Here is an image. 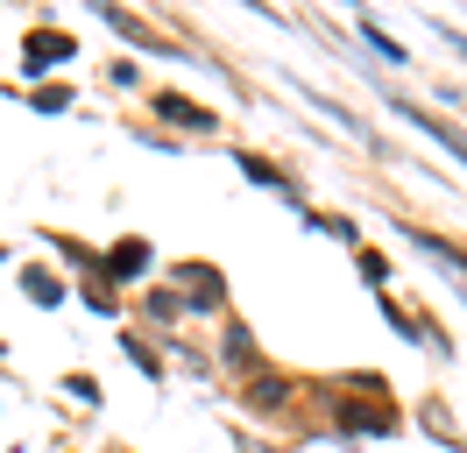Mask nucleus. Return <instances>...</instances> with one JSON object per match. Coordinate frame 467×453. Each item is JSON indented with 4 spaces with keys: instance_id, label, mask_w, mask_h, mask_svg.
<instances>
[{
    "instance_id": "obj_1",
    "label": "nucleus",
    "mask_w": 467,
    "mask_h": 453,
    "mask_svg": "<svg viewBox=\"0 0 467 453\" xmlns=\"http://www.w3.org/2000/svg\"><path fill=\"white\" fill-rule=\"evenodd\" d=\"M163 121H184V128H213V121H205V107H192V100H163Z\"/></svg>"
},
{
    "instance_id": "obj_2",
    "label": "nucleus",
    "mask_w": 467,
    "mask_h": 453,
    "mask_svg": "<svg viewBox=\"0 0 467 453\" xmlns=\"http://www.w3.org/2000/svg\"><path fill=\"white\" fill-rule=\"evenodd\" d=\"M29 57H71V43L64 36H29Z\"/></svg>"
},
{
    "instance_id": "obj_3",
    "label": "nucleus",
    "mask_w": 467,
    "mask_h": 453,
    "mask_svg": "<svg viewBox=\"0 0 467 453\" xmlns=\"http://www.w3.org/2000/svg\"><path fill=\"white\" fill-rule=\"evenodd\" d=\"M142 262H149V248H142V241H128V248L114 255V269H142Z\"/></svg>"
}]
</instances>
